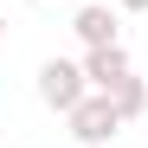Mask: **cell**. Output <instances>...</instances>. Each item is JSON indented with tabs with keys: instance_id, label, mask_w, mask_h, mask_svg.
Returning a JSON list of instances; mask_svg holds the SVG:
<instances>
[{
	"instance_id": "obj_4",
	"label": "cell",
	"mask_w": 148,
	"mask_h": 148,
	"mask_svg": "<svg viewBox=\"0 0 148 148\" xmlns=\"http://www.w3.org/2000/svg\"><path fill=\"white\" fill-rule=\"evenodd\" d=\"M71 32H77L84 45H122V39H116V7H77Z\"/></svg>"
},
{
	"instance_id": "obj_1",
	"label": "cell",
	"mask_w": 148,
	"mask_h": 148,
	"mask_svg": "<svg viewBox=\"0 0 148 148\" xmlns=\"http://www.w3.org/2000/svg\"><path fill=\"white\" fill-rule=\"evenodd\" d=\"M84 97H90L84 64H71V58H45V64H39V103H45V110H64V116H71Z\"/></svg>"
},
{
	"instance_id": "obj_6",
	"label": "cell",
	"mask_w": 148,
	"mask_h": 148,
	"mask_svg": "<svg viewBox=\"0 0 148 148\" xmlns=\"http://www.w3.org/2000/svg\"><path fill=\"white\" fill-rule=\"evenodd\" d=\"M116 7H122V13H148V0H116Z\"/></svg>"
},
{
	"instance_id": "obj_5",
	"label": "cell",
	"mask_w": 148,
	"mask_h": 148,
	"mask_svg": "<svg viewBox=\"0 0 148 148\" xmlns=\"http://www.w3.org/2000/svg\"><path fill=\"white\" fill-rule=\"evenodd\" d=\"M110 97H116V110H122V122H135V116L148 110V84H142V77H122V84H116Z\"/></svg>"
},
{
	"instance_id": "obj_2",
	"label": "cell",
	"mask_w": 148,
	"mask_h": 148,
	"mask_svg": "<svg viewBox=\"0 0 148 148\" xmlns=\"http://www.w3.org/2000/svg\"><path fill=\"white\" fill-rule=\"evenodd\" d=\"M116 129H122V110H116V97H110V90H90L84 103L71 110V135H77L84 148H103Z\"/></svg>"
},
{
	"instance_id": "obj_7",
	"label": "cell",
	"mask_w": 148,
	"mask_h": 148,
	"mask_svg": "<svg viewBox=\"0 0 148 148\" xmlns=\"http://www.w3.org/2000/svg\"><path fill=\"white\" fill-rule=\"evenodd\" d=\"M0 39H7V13H0Z\"/></svg>"
},
{
	"instance_id": "obj_3",
	"label": "cell",
	"mask_w": 148,
	"mask_h": 148,
	"mask_svg": "<svg viewBox=\"0 0 148 148\" xmlns=\"http://www.w3.org/2000/svg\"><path fill=\"white\" fill-rule=\"evenodd\" d=\"M84 77H90V90H116L129 77V52L122 45H84Z\"/></svg>"
}]
</instances>
